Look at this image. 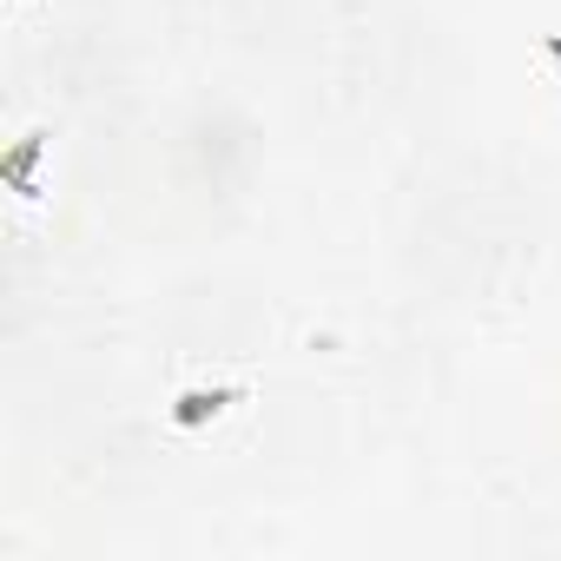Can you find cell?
I'll return each instance as SVG.
<instances>
[{
  "mask_svg": "<svg viewBox=\"0 0 561 561\" xmlns=\"http://www.w3.org/2000/svg\"><path fill=\"white\" fill-rule=\"evenodd\" d=\"M225 403H238V390H185V397L172 403V423H179V430H198V423H211Z\"/></svg>",
  "mask_w": 561,
  "mask_h": 561,
  "instance_id": "1",
  "label": "cell"
},
{
  "mask_svg": "<svg viewBox=\"0 0 561 561\" xmlns=\"http://www.w3.org/2000/svg\"><path fill=\"white\" fill-rule=\"evenodd\" d=\"M548 60H554V73H561V34H548Z\"/></svg>",
  "mask_w": 561,
  "mask_h": 561,
  "instance_id": "2",
  "label": "cell"
}]
</instances>
